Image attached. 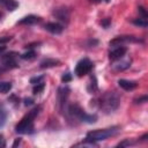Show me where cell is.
<instances>
[{
	"mask_svg": "<svg viewBox=\"0 0 148 148\" xmlns=\"http://www.w3.org/2000/svg\"><path fill=\"white\" fill-rule=\"evenodd\" d=\"M133 24L141 27V28H146L148 25V21H147V18H143V17L142 18H135V20H133Z\"/></svg>",
	"mask_w": 148,
	"mask_h": 148,
	"instance_id": "cell-18",
	"label": "cell"
},
{
	"mask_svg": "<svg viewBox=\"0 0 148 148\" xmlns=\"http://www.w3.org/2000/svg\"><path fill=\"white\" fill-rule=\"evenodd\" d=\"M69 88L67 86H61L58 88V92H57V98H58V106L60 110H64L66 103H67V99H68V96H69Z\"/></svg>",
	"mask_w": 148,
	"mask_h": 148,
	"instance_id": "cell-5",
	"label": "cell"
},
{
	"mask_svg": "<svg viewBox=\"0 0 148 148\" xmlns=\"http://www.w3.org/2000/svg\"><path fill=\"white\" fill-rule=\"evenodd\" d=\"M61 80H62V82H69L71 80H72V75L69 74V73H66V74H64L62 75V77H61Z\"/></svg>",
	"mask_w": 148,
	"mask_h": 148,
	"instance_id": "cell-23",
	"label": "cell"
},
{
	"mask_svg": "<svg viewBox=\"0 0 148 148\" xmlns=\"http://www.w3.org/2000/svg\"><path fill=\"white\" fill-rule=\"evenodd\" d=\"M118 84L120 88H123L124 90H133L136 88V82L135 81H130V80H124V79H120L118 81Z\"/></svg>",
	"mask_w": 148,
	"mask_h": 148,
	"instance_id": "cell-12",
	"label": "cell"
},
{
	"mask_svg": "<svg viewBox=\"0 0 148 148\" xmlns=\"http://www.w3.org/2000/svg\"><path fill=\"white\" fill-rule=\"evenodd\" d=\"M24 104H25V105H31V104H32V99H31V98H27Z\"/></svg>",
	"mask_w": 148,
	"mask_h": 148,
	"instance_id": "cell-29",
	"label": "cell"
},
{
	"mask_svg": "<svg viewBox=\"0 0 148 148\" xmlns=\"http://www.w3.org/2000/svg\"><path fill=\"white\" fill-rule=\"evenodd\" d=\"M6 119H7V110L2 104H0V128L6 124Z\"/></svg>",
	"mask_w": 148,
	"mask_h": 148,
	"instance_id": "cell-16",
	"label": "cell"
},
{
	"mask_svg": "<svg viewBox=\"0 0 148 148\" xmlns=\"http://www.w3.org/2000/svg\"><path fill=\"white\" fill-rule=\"evenodd\" d=\"M119 131V127L113 126L110 128H104V130H96V131H90L87 133V141L94 142V141H101V140H105L114 134H117Z\"/></svg>",
	"mask_w": 148,
	"mask_h": 148,
	"instance_id": "cell-3",
	"label": "cell"
},
{
	"mask_svg": "<svg viewBox=\"0 0 148 148\" xmlns=\"http://www.w3.org/2000/svg\"><path fill=\"white\" fill-rule=\"evenodd\" d=\"M0 7L9 12H13L18 7V2L16 0H0Z\"/></svg>",
	"mask_w": 148,
	"mask_h": 148,
	"instance_id": "cell-10",
	"label": "cell"
},
{
	"mask_svg": "<svg viewBox=\"0 0 148 148\" xmlns=\"http://www.w3.org/2000/svg\"><path fill=\"white\" fill-rule=\"evenodd\" d=\"M128 145H131V142H130L128 140H125V141H123V142L118 143L117 146H118V147H123V146H128Z\"/></svg>",
	"mask_w": 148,
	"mask_h": 148,
	"instance_id": "cell-27",
	"label": "cell"
},
{
	"mask_svg": "<svg viewBox=\"0 0 148 148\" xmlns=\"http://www.w3.org/2000/svg\"><path fill=\"white\" fill-rule=\"evenodd\" d=\"M110 23H111V20H110V18H105V20H103V21L101 22V24H102L104 28H108V27L110 25Z\"/></svg>",
	"mask_w": 148,
	"mask_h": 148,
	"instance_id": "cell-24",
	"label": "cell"
},
{
	"mask_svg": "<svg viewBox=\"0 0 148 148\" xmlns=\"http://www.w3.org/2000/svg\"><path fill=\"white\" fill-rule=\"evenodd\" d=\"M145 102H147V96L146 95L142 96V97H140L139 99H136V103H145Z\"/></svg>",
	"mask_w": 148,
	"mask_h": 148,
	"instance_id": "cell-26",
	"label": "cell"
},
{
	"mask_svg": "<svg viewBox=\"0 0 148 148\" xmlns=\"http://www.w3.org/2000/svg\"><path fill=\"white\" fill-rule=\"evenodd\" d=\"M35 57H36L35 51H28V52H25V53H23V54L21 56V58L24 59V60H31V59H34Z\"/></svg>",
	"mask_w": 148,
	"mask_h": 148,
	"instance_id": "cell-19",
	"label": "cell"
},
{
	"mask_svg": "<svg viewBox=\"0 0 148 148\" xmlns=\"http://www.w3.org/2000/svg\"><path fill=\"white\" fill-rule=\"evenodd\" d=\"M6 142H5V139H3V135L0 134V147H5Z\"/></svg>",
	"mask_w": 148,
	"mask_h": 148,
	"instance_id": "cell-28",
	"label": "cell"
},
{
	"mask_svg": "<svg viewBox=\"0 0 148 148\" xmlns=\"http://www.w3.org/2000/svg\"><path fill=\"white\" fill-rule=\"evenodd\" d=\"M40 110V106H37L35 109H32L31 111H29V113H27L22 119L21 121L15 126V131L16 133H20V134H28V133H31L34 131V119L36 118V116L38 114Z\"/></svg>",
	"mask_w": 148,
	"mask_h": 148,
	"instance_id": "cell-2",
	"label": "cell"
},
{
	"mask_svg": "<svg viewBox=\"0 0 148 148\" xmlns=\"http://www.w3.org/2000/svg\"><path fill=\"white\" fill-rule=\"evenodd\" d=\"M20 143H21V139H16V140H15V142L13 143V147H16V146H18Z\"/></svg>",
	"mask_w": 148,
	"mask_h": 148,
	"instance_id": "cell-30",
	"label": "cell"
},
{
	"mask_svg": "<svg viewBox=\"0 0 148 148\" xmlns=\"http://www.w3.org/2000/svg\"><path fill=\"white\" fill-rule=\"evenodd\" d=\"M104 1H105V2H109V1H110V0H104Z\"/></svg>",
	"mask_w": 148,
	"mask_h": 148,
	"instance_id": "cell-34",
	"label": "cell"
},
{
	"mask_svg": "<svg viewBox=\"0 0 148 148\" xmlns=\"http://www.w3.org/2000/svg\"><path fill=\"white\" fill-rule=\"evenodd\" d=\"M60 64L59 60L57 59H51V58H47V59H44L42 62H40V67L42 68H49V67H53V66H58Z\"/></svg>",
	"mask_w": 148,
	"mask_h": 148,
	"instance_id": "cell-15",
	"label": "cell"
},
{
	"mask_svg": "<svg viewBox=\"0 0 148 148\" xmlns=\"http://www.w3.org/2000/svg\"><path fill=\"white\" fill-rule=\"evenodd\" d=\"M91 68H92V62L88 58H83V59H81L76 64V66H75V74L77 76H83L87 73H89L91 71Z\"/></svg>",
	"mask_w": 148,
	"mask_h": 148,
	"instance_id": "cell-4",
	"label": "cell"
},
{
	"mask_svg": "<svg viewBox=\"0 0 148 148\" xmlns=\"http://www.w3.org/2000/svg\"><path fill=\"white\" fill-rule=\"evenodd\" d=\"M113 47H114V49L109 52V58H110L111 60H118V59L123 58L124 54H125L126 51H127V49H126L125 46H121V45H119V46H113Z\"/></svg>",
	"mask_w": 148,
	"mask_h": 148,
	"instance_id": "cell-8",
	"label": "cell"
},
{
	"mask_svg": "<svg viewBox=\"0 0 148 148\" xmlns=\"http://www.w3.org/2000/svg\"><path fill=\"white\" fill-rule=\"evenodd\" d=\"M40 18L38 16H35V15H28V16H24L23 18H21L17 24H25V25H31V24H35L37 22H39Z\"/></svg>",
	"mask_w": 148,
	"mask_h": 148,
	"instance_id": "cell-13",
	"label": "cell"
},
{
	"mask_svg": "<svg viewBox=\"0 0 148 148\" xmlns=\"http://www.w3.org/2000/svg\"><path fill=\"white\" fill-rule=\"evenodd\" d=\"M119 61L113 64V68L116 71H125L127 68H130L131 66V59H118Z\"/></svg>",
	"mask_w": 148,
	"mask_h": 148,
	"instance_id": "cell-11",
	"label": "cell"
},
{
	"mask_svg": "<svg viewBox=\"0 0 148 148\" xmlns=\"http://www.w3.org/2000/svg\"><path fill=\"white\" fill-rule=\"evenodd\" d=\"M79 120H81L83 123H87V124H94L97 120V116L96 114H88L84 111H82L79 116Z\"/></svg>",
	"mask_w": 148,
	"mask_h": 148,
	"instance_id": "cell-14",
	"label": "cell"
},
{
	"mask_svg": "<svg viewBox=\"0 0 148 148\" xmlns=\"http://www.w3.org/2000/svg\"><path fill=\"white\" fill-rule=\"evenodd\" d=\"M44 87H45L44 82H42V83H38V84H35V87H34V89H32V92H34L35 95H37V94H39L40 91H43Z\"/></svg>",
	"mask_w": 148,
	"mask_h": 148,
	"instance_id": "cell-20",
	"label": "cell"
},
{
	"mask_svg": "<svg viewBox=\"0 0 148 148\" xmlns=\"http://www.w3.org/2000/svg\"><path fill=\"white\" fill-rule=\"evenodd\" d=\"M138 10H139V13L142 15V17L143 18H147V16H148V14H147V12H146V9L142 7V6H139L138 7Z\"/></svg>",
	"mask_w": 148,
	"mask_h": 148,
	"instance_id": "cell-22",
	"label": "cell"
},
{
	"mask_svg": "<svg viewBox=\"0 0 148 148\" xmlns=\"http://www.w3.org/2000/svg\"><path fill=\"white\" fill-rule=\"evenodd\" d=\"M128 42H142V40L135 38L134 36H119L110 42V46H119L120 44L128 43Z\"/></svg>",
	"mask_w": 148,
	"mask_h": 148,
	"instance_id": "cell-7",
	"label": "cell"
},
{
	"mask_svg": "<svg viewBox=\"0 0 148 148\" xmlns=\"http://www.w3.org/2000/svg\"><path fill=\"white\" fill-rule=\"evenodd\" d=\"M12 39L10 36H5V37H0V44H3V43H7Z\"/></svg>",
	"mask_w": 148,
	"mask_h": 148,
	"instance_id": "cell-25",
	"label": "cell"
},
{
	"mask_svg": "<svg viewBox=\"0 0 148 148\" xmlns=\"http://www.w3.org/2000/svg\"><path fill=\"white\" fill-rule=\"evenodd\" d=\"M53 15L61 22L68 23L69 21V10L66 7H58L53 10Z\"/></svg>",
	"mask_w": 148,
	"mask_h": 148,
	"instance_id": "cell-6",
	"label": "cell"
},
{
	"mask_svg": "<svg viewBox=\"0 0 148 148\" xmlns=\"http://www.w3.org/2000/svg\"><path fill=\"white\" fill-rule=\"evenodd\" d=\"M49 32H51V34H54V35H59V34H61L62 32V30H64V28H62V25L61 24H59V23H57V22H49V23H46L45 24V27H44Z\"/></svg>",
	"mask_w": 148,
	"mask_h": 148,
	"instance_id": "cell-9",
	"label": "cell"
},
{
	"mask_svg": "<svg viewBox=\"0 0 148 148\" xmlns=\"http://www.w3.org/2000/svg\"><path fill=\"white\" fill-rule=\"evenodd\" d=\"M43 80H44V76H43V75H42V76H35V77H31V79H30V83H32V84H38V83H42Z\"/></svg>",
	"mask_w": 148,
	"mask_h": 148,
	"instance_id": "cell-21",
	"label": "cell"
},
{
	"mask_svg": "<svg viewBox=\"0 0 148 148\" xmlns=\"http://www.w3.org/2000/svg\"><path fill=\"white\" fill-rule=\"evenodd\" d=\"M10 89H12V83L10 82H7V81L0 82V94H6Z\"/></svg>",
	"mask_w": 148,
	"mask_h": 148,
	"instance_id": "cell-17",
	"label": "cell"
},
{
	"mask_svg": "<svg viewBox=\"0 0 148 148\" xmlns=\"http://www.w3.org/2000/svg\"><path fill=\"white\" fill-rule=\"evenodd\" d=\"M90 2H92V3H99L101 2V0H89Z\"/></svg>",
	"mask_w": 148,
	"mask_h": 148,
	"instance_id": "cell-32",
	"label": "cell"
},
{
	"mask_svg": "<svg viewBox=\"0 0 148 148\" xmlns=\"http://www.w3.org/2000/svg\"><path fill=\"white\" fill-rule=\"evenodd\" d=\"M6 50V46H0V54H2V52Z\"/></svg>",
	"mask_w": 148,
	"mask_h": 148,
	"instance_id": "cell-31",
	"label": "cell"
},
{
	"mask_svg": "<svg viewBox=\"0 0 148 148\" xmlns=\"http://www.w3.org/2000/svg\"><path fill=\"white\" fill-rule=\"evenodd\" d=\"M119 103H120L119 96L114 91H108L99 98L98 105L104 113H111L118 109Z\"/></svg>",
	"mask_w": 148,
	"mask_h": 148,
	"instance_id": "cell-1",
	"label": "cell"
},
{
	"mask_svg": "<svg viewBox=\"0 0 148 148\" xmlns=\"http://www.w3.org/2000/svg\"><path fill=\"white\" fill-rule=\"evenodd\" d=\"M3 15H2V13H0V20H1V17H2Z\"/></svg>",
	"mask_w": 148,
	"mask_h": 148,
	"instance_id": "cell-33",
	"label": "cell"
}]
</instances>
